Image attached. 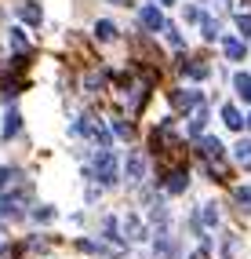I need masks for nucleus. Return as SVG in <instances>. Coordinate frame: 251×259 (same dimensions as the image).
Listing matches in <instances>:
<instances>
[{"mask_svg": "<svg viewBox=\"0 0 251 259\" xmlns=\"http://www.w3.org/2000/svg\"><path fill=\"white\" fill-rule=\"evenodd\" d=\"M84 176H88V183L113 186L116 179H120V161H116V150H113V146H95L88 157H84Z\"/></svg>", "mask_w": 251, "mask_h": 259, "instance_id": "f257e3e1", "label": "nucleus"}, {"mask_svg": "<svg viewBox=\"0 0 251 259\" xmlns=\"http://www.w3.org/2000/svg\"><path fill=\"white\" fill-rule=\"evenodd\" d=\"M73 135L91 139L95 146H113V128H109V120H98L95 113H80V117L73 120Z\"/></svg>", "mask_w": 251, "mask_h": 259, "instance_id": "f03ea898", "label": "nucleus"}, {"mask_svg": "<svg viewBox=\"0 0 251 259\" xmlns=\"http://www.w3.org/2000/svg\"><path fill=\"white\" fill-rule=\"evenodd\" d=\"M149 234H153V227L146 223V215H142V212H124V215H120V237L128 241V245L149 241Z\"/></svg>", "mask_w": 251, "mask_h": 259, "instance_id": "7ed1b4c3", "label": "nucleus"}, {"mask_svg": "<svg viewBox=\"0 0 251 259\" xmlns=\"http://www.w3.org/2000/svg\"><path fill=\"white\" fill-rule=\"evenodd\" d=\"M19 194H29L26 171L15 164H0V197H19Z\"/></svg>", "mask_w": 251, "mask_h": 259, "instance_id": "20e7f679", "label": "nucleus"}, {"mask_svg": "<svg viewBox=\"0 0 251 259\" xmlns=\"http://www.w3.org/2000/svg\"><path fill=\"white\" fill-rule=\"evenodd\" d=\"M200 102H204V95L197 88H175L171 92V110H178V113H193Z\"/></svg>", "mask_w": 251, "mask_h": 259, "instance_id": "39448f33", "label": "nucleus"}, {"mask_svg": "<svg viewBox=\"0 0 251 259\" xmlns=\"http://www.w3.org/2000/svg\"><path fill=\"white\" fill-rule=\"evenodd\" d=\"M197 230H200V237H204V230H215V227H219V223H222V212H219V204H215V201H208V204H200V208H197Z\"/></svg>", "mask_w": 251, "mask_h": 259, "instance_id": "423d86ee", "label": "nucleus"}, {"mask_svg": "<svg viewBox=\"0 0 251 259\" xmlns=\"http://www.w3.org/2000/svg\"><path fill=\"white\" fill-rule=\"evenodd\" d=\"M146 171H149V164H146L142 153L135 150V153L128 157V164H124V179H128L131 186H142V183H146Z\"/></svg>", "mask_w": 251, "mask_h": 259, "instance_id": "0eeeda50", "label": "nucleus"}, {"mask_svg": "<svg viewBox=\"0 0 251 259\" xmlns=\"http://www.w3.org/2000/svg\"><path fill=\"white\" fill-rule=\"evenodd\" d=\"M164 22H167V19L160 15V8H157V4H142V8H139V26H142V29L160 33V29H164Z\"/></svg>", "mask_w": 251, "mask_h": 259, "instance_id": "6e6552de", "label": "nucleus"}, {"mask_svg": "<svg viewBox=\"0 0 251 259\" xmlns=\"http://www.w3.org/2000/svg\"><path fill=\"white\" fill-rule=\"evenodd\" d=\"M186 186H190V176H186V168H175V171H167V179H164V194H186Z\"/></svg>", "mask_w": 251, "mask_h": 259, "instance_id": "1a4fd4ad", "label": "nucleus"}, {"mask_svg": "<svg viewBox=\"0 0 251 259\" xmlns=\"http://www.w3.org/2000/svg\"><path fill=\"white\" fill-rule=\"evenodd\" d=\"M222 153H226L222 139H215V135H200V157H204V161H222Z\"/></svg>", "mask_w": 251, "mask_h": 259, "instance_id": "9d476101", "label": "nucleus"}, {"mask_svg": "<svg viewBox=\"0 0 251 259\" xmlns=\"http://www.w3.org/2000/svg\"><path fill=\"white\" fill-rule=\"evenodd\" d=\"M19 132H22V113L15 106H8L4 110V124H0V135H4V139H15Z\"/></svg>", "mask_w": 251, "mask_h": 259, "instance_id": "9b49d317", "label": "nucleus"}, {"mask_svg": "<svg viewBox=\"0 0 251 259\" xmlns=\"http://www.w3.org/2000/svg\"><path fill=\"white\" fill-rule=\"evenodd\" d=\"M219 117H222V124H226L229 132H240V128L247 124V117H244V113H240L237 106H233V102H226V106L219 110Z\"/></svg>", "mask_w": 251, "mask_h": 259, "instance_id": "f8f14e48", "label": "nucleus"}, {"mask_svg": "<svg viewBox=\"0 0 251 259\" xmlns=\"http://www.w3.org/2000/svg\"><path fill=\"white\" fill-rule=\"evenodd\" d=\"M19 22H22V26H40V22H44V11H40V4H33V0L19 4Z\"/></svg>", "mask_w": 251, "mask_h": 259, "instance_id": "ddd939ff", "label": "nucleus"}, {"mask_svg": "<svg viewBox=\"0 0 251 259\" xmlns=\"http://www.w3.org/2000/svg\"><path fill=\"white\" fill-rule=\"evenodd\" d=\"M222 51H226V59H229V62H244L247 44H244L240 37H222Z\"/></svg>", "mask_w": 251, "mask_h": 259, "instance_id": "4468645a", "label": "nucleus"}, {"mask_svg": "<svg viewBox=\"0 0 251 259\" xmlns=\"http://www.w3.org/2000/svg\"><path fill=\"white\" fill-rule=\"evenodd\" d=\"M204 128H208V106L200 102V106L190 113V135H193V139H200V135H204Z\"/></svg>", "mask_w": 251, "mask_h": 259, "instance_id": "2eb2a0df", "label": "nucleus"}, {"mask_svg": "<svg viewBox=\"0 0 251 259\" xmlns=\"http://www.w3.org/2000/svg\"><path fill=\"white\" fill-rule=\"evenodd\" d=\"M8 44H11L15 55H22V51H29V33H26L22 26H11V29H8Z\"/></svg>", "mask_w": 251, "mask_h": 259, "instance_id": "dca6fc26", "label": "nucleus"}, {"mask_svg": "<svg viewBox=\"0 0 251 259\" xmlns=\"http://www.w3.org/2000/svg\"><path fill=\"white\" fill-rule=\"evenodd\" d=\"M95 37L102 40V44H113L116 37H120V29H116L113 19H98V22H95Z\"/></svg>", "mask_w": 251, "mask_h": 259, "instance_id": "f3484780", "label": "nucleus"}, {"mask_svg": "<svg viewBox=\"0 0 251 259\" xmlns=\"http://www.w3.org/2000/svg\"><path fill=\"white\" fill-rule=\"evenodd\" d=\"M153 241H157V255H160V259H171V255L178 252V245H175V237L167 234V230H157V237H153Z\"/></svg>", "mask_w": 251, "mask_h": 259, "instance_id": "a211bd4d", "label": "nucleus"}, {"mask_svg": "<svg viewBox=\"0 0 251 259\" xmlns=\"http://www.w3.org/2000/svg\"><path fill=\"white\" fill-rule=\"evenodd\" d=\"M182 73H186L190 80H208V62L204 59H190V62H182Z\"/></svg>", "mask_w": 251, "mask_h": 259, "instance_id": "6ab92c4d", "label": "nucleus"}, {"mask_svg": "<svg viewBox=\"0 0 251 259\" xmlns=\"http://www.w3.org/2000/svg\"><path fill=\"white\" fill-rule=\"evenodd\" d=\"M219 33H222V22L204 11V19H200V37H204V40H219Z\"/></svg>", "mask_w": 251, "mask_h": 259, "instance_id": "aec40b11", "label": "nucleus"}, {"mask_svg": "<svg viewBox=\"0 0 251 259\" xmlns=\"http://www.w3.org/2000/svg\"><path fill=\"white\" fill-rule=\"evenodd\" d=\"M233 161H237L240 168L251 171V139H240L237 146H233Z\"/></svg>", "mask_w": 251, "mask_h": 259, "instance_id": "412c9836", "label": "nucleus"}, {"mask_svg": "<svg viewBox=\"0 0 251 259\" xmlns=\"http://www.w3.org/2000/svg\"><path fill=\"white\" fill-rule=\"evenodd\" d=\"M160 33H164V40L171 44L175 51H182V48H186V40H182V29H178L175 22H164V29H160Z\"/></svg>", "mask_w": 251, "mask_h": 259, "instance_id": "4be33fe9", "label": "nucleus"}, {"mask_svg": "<svg viewBox=\"0 0 251 259\" xmlns=\"http://www.w3.org/2000/svg\"><path fill=\"white\" fill-rule=\"evenodd\" d=\"M233 92H237V99H251V73H233Z\"/></svg>", "mask_w": 251, "mask_h": 259, "instance_id": "5701e85b", "label": "nucleus"}, {"mask_svg": "<svg viewBox=\"0 0 251 259\" xmlns=\"http://www.w3.org/2000/svg\"><path fill=\"white\" fill-rule=\"evenodd\" d=\"M29 215L37 219V223H51L58 212H55V204H37V208H29Z\"/></svg>", "mask_w": 251, "mask_h": 259, "instance_id": "b1692460", "label": "nucleus"}, {"mask_svg": "<svg viewBox=\"0 0 251 259\" xmlns=\"http://www.w3.org/2000/svg\"><path fill=\"white\" fill-rule=\"evenodd\" d=\"M233 201L240 204V212H251V186H237L233 190Z\"/></svg>", "mask_w": 251, "mask_h": 259, "instance_id": "393cba45", "label": "nucleus"}, {"mask_svg": "<svg viewBox=\"0 0 251 259\" xmlns=\"http://www.w3.org/2000/svg\"><path fill=\"white\" fill-rule=\"evenodd\" d=\"M237 248H240L237 234H226V237H222V259H233V255H237Z\"/></svg>", "mask_w": 251, "mask_h": 259, "instance_id": "a878e982", "label": "nucleus"}, {"mask_svg": "<svg viewBox=\"0 0 251 259\" xmlns=\"http://www.w3.org/2000/svg\"><path fill=\"white\" fill-rule=\"evenodd\" d=\"M237 29L244 37H251V15H237Z\"/></svg>", "mask_w": 251, "mask_h": 259, "instance_id": "bb28decb", "label": "nucleus"}, {"mask_svg": "<svg viewBox=\"0 0 251 259\" xmlns=\"http://www.w3.org/2000/svg\"><path fill=\"white\" fill-rule=\"evenodd\" d=\"M160 4H178V0H160Z\"/></svg>", "mask_w": 251, "mask_h": 259, "instance_id": "cd10ccee", "label": "nucleus"}, {"mask_svg": "<svg viewBox=\"0 0 251 259\" xmlns=\"http://www.w3.org/2000/svg\"><path fill=\"white\" fill-rule=\"evenodd\" d=\"M247 132H251V113H247Z\"/></svg>", "mask_w": 251, "mask_h": 259, "instance_id": "c85d7f7f", "label": "nucleus"}]
</instances>
